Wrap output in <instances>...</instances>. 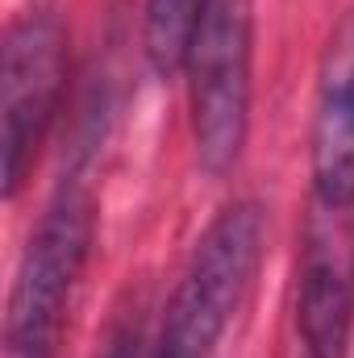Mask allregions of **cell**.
I'll use <instances>...</instances> for the list:
<instances>
[{
	"mask_svg": "<svg viewBox=\"0 0 354 358\" xmlns=\"http://www.w3.org/2000/svg\"><path fill=\"white\" fill-rule=\"evenodd\" d=\"M263 255V213L250 200H238L217 213V221L196 242L179 275L163 329L150 346V358H208L234 321L250 275Z\"/></svg>",
	"mask_w": 354,
	"mask_h": 358,
	"instance_id": "1",
	"label": "cell"
},
{
	"mask_svg": "<svg viewBox=\"0 0 354 358\" xmlns=\"http://www.w3.org/2000/svg\"><path fill=\"white\" fill-rule=\"evenodd\" d=\"M92 246V200L84 187H63L38 229L29 234V246L21 255V267L8 292V321L4 342L8 358H55L59 334L67 317V300L76 292V279L88 263Z\"/></svg>",
	"mask_w": 354,
	"mask_h": 358,
	"instance_id": "2",
	"label": "cell"
},
{
	"mask_svg": "<svg viewBox=\"0 0 354 358\" xmlns=\"http://www.w3.org/2000/svg\"><path fill=\"white\" fill-rule=\"evenodd\" d=\"M183 67L192 76L196 159L221 176L238 163L250 121V0H208Z\"/></svg>",
	"mask_w": 354,
	"mask_h": 358,
	"instance_id": "3",
	"label": "cell"
},
{
	"mask_svg": "<svg viewBox=\"0 0 354 358\" xmlns=\"http://www.w3.org/2000/svg\"><path fill=\"white\" fill-rule=\"evenodd\" d=\"M67 80V34L46 8L25 13L4 38L0 67V146H4V196H17L29 176L42 138L55 121Z\"/></svg>",
	"mask_w": 354,
	"mask_h": 358,
	"instance_id": "4",
	"label": "cell"
},
{
	"mask_svg": "<svg viewBox=\"0 0 354 358\" xmlns=\"http://www.w3.org/2000/svg\"><path fill=\"white\" fill-rule=\"evenodd\" d=\"M354 329V204L313 196L296 275L300 358H346Z\"/></svg>",
	"mask_w": 354,
	"mask_h": 358,
	"instance_id": "5",
	"label": "cell"
},
{
	"mask_svg": "<svg viewBox=\"0 0 354 358\" xmlns=\"http://www.w3.org/2000/svg\"><path fill=\"white\" fill-rule=\"evenodd\" d=\"M313 187L330 204H354V13L330 38L313 113Z\"/></svg>",
	"mask_w": 354,
	"mask_h": 358,
	"instance_id": "6",
	"label": "cell"
},
{
	"mask_svg": "<svg viewBox=\"0 0 354 358\" xmlns=\"http://www.w3.org/2000/svg\"><path fill=\"white\" fill-rule=\"evenodd\" d=\"M204 8L208 0H146V55L155 71L171 76L183 67Z\"/></svg>",
	"mask_w": 354,
	"mask_h": 358,
	"instance_id": "7",
	"label": "cell"
},
{
	"mask_svg": "<svg viewBox=\"0 0 354 358\" xmlns=\"http://www.w3.org/2000/svg\"><path fill=\"white\" fill-rule=\"evenodd\" d=\"M104 358H150V346L142 342L138 325H125V329H117V334H113V342H108Z\"/></svg>",
	"mask_w": 354,
	"mask_h": 358,
	"instance_id": "8",
	"label": "cell"
}]
</instances>
